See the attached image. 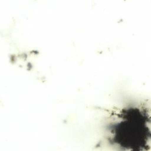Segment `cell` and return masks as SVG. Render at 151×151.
<instances>
[{
	"label": "cell",
	"instance_id": "obj_1",
	"mask_svg": "<svg viewBox=\"0 0 151 151\" xmlns=\"http://www.w3.org/2000/svg\"><path fill=\"white\" fill-rule=\"evenodd\" d=\"M110 127L112 142L124 151H143L151 141L149 117L139 108L123 109Z\"/></svg>",
	"mask_w": 151,
	"mask_h": 151
}]
</instances>
